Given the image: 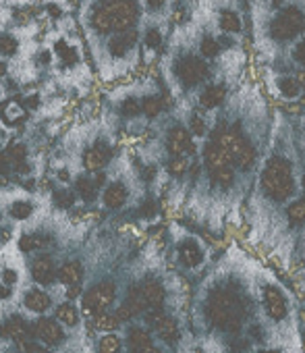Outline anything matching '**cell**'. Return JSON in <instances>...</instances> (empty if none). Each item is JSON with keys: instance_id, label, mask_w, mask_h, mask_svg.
Here are the masks:
<instances>
[{"instance_id": "20", "label": "cell", "mask_w": 305, "mask_h": 353, "mask_svg": "<svg viewBox=\"0 0 305 353\" xmlns=\"http://www.w3.org/2000/svg\"><path fill=\"white\" fill-rule=\"evenodd\" d=\"M23 301H25V307L28 310L38 312V314H42V312H46L50 307V297L44 291H38V289L36 291H30Z\"/></svg>"}, {"instance_id": "3", "label": "cell", "mask_w": 305, "mask_h": 353, "mask_svg": "<svg viewBox=\"0 0 305 353\" xmlns=\"http://www.w3.org/2000/svg\"><path fill=\"white\" fill-rule=\"evenodd\" d=\"M262 185H264V192L272 200H278V202L288 200L295 192V179H293L288 162L282 158H272L264 170Z\"/></svg>"}, {"instance_id": "44", "label": "cell", "mask_w": 305, "mask_h": 353, "mask_svg": "<svg viewBox=\"0 0 305 353\" xmlns=\"http://www.w3.org/2000/svg\"><path fill=\"white\" fill-rule=\"evenodd\" d=\"M56 52H59L67 63H73V50H71L65 42H59V44H56Z\"/></svg>"}, {"instance_id": "52", "label": "cell", "mask_w": 305, "mask_h": 353, "mask_svg": "<svg viewBox=\"0 0 305 353\" xmlns=\"http://www.w3.org/2000/svg\"><path fill=\"white\" fill-rule=\"evenodd\" d=\"M149 3H151V5H158V3H160V0H149Z\"/></svg>"}, {"instance_id": "5", "label": "cell", "mask_w": 305, "mask_h": 353, "mask_svg": "<svg viewBox=\"0 0 305 353\" xmlns=\"http://www.w3.org/2000/svg\"><path fill=\"white\" fill-rule=\"evenodd\" d=\"M301 30H303V15L299 9L293 7L284 9L278 15V19L272 23V36L276 40H291L297 34H301Z\"/></svg>"}, {"instance_id": "17", "label": "cell", "mask_w": 305, "mask_h": 353, "mask_svg": "<svg viewBox=\"0 0 305 353\" xmlns=\"http://www.w3.org/2000/svg\"><path fill=\"white\" fill-rule=\"evenodd\" d=\"M135 40H137V34L133 32V30H129V32H120L116 38H112L110 40V54H114V57H123V54H127V50L135 44Z\"/></svg>"}, {"instance_id": "4", "label": "cell", "mask_w": 305, "mask_h": 353, "mask_svg": "<svg viewBox=\"0 0 305 353\" xmlns=\"http://www.w3.org/2000/svg\"><path fill=\"white\" fill-rule=\"evenodd\" d=\"M214 143H218L231 156L233 166H239V168L247 170L255 160V152H253L251 143L245 137H241L237 131H220L216 135Z\"/></svg>"}, {"instance_id": "16", "label": "cell", "mask_w": 305, "mask_h": 353, "mask_svg": "<svg viewBox=\"0 0 305 353\" xmlns=\"http://www.w3.org/2000/svg\"><path fill=\"white\" fill-rule=\"evenodd\" d=\"M154 328L158 332V336L169 343V345H175L179 341V328H177V322L169 316H158L156 322H154Z\"/></svg>"}, {"instance_id": "9", "label": "cell", "mask_w": 305, "mask_h": 353, "mask_svg": "<svg viewBox=\"0 0 305 353\" xmlns=\"http://www.w3.org/2000/svg\"><path fill=\"white\" fill-rule=\"evenodd\" d=\"M36 336L46 345H59L63 341V328L52 318H40L36 322Z\"/></svg>"}, {"instance_id": "34", "label": "cell", "mask_w": 305, "mask_h": 353, "mask_svg": "<svg viewBox=\"0 0 305 353\" xmlns=\"http://www.w3.org/2000/svg\"><path fill=\"white\" fill-rule=\"evenodd\" d=\"M288 219L295 225H301L303 223V219H305V202L303 200H297V202H293L288 206Z\"/></svg>"}, {"instance_id": "41", "label": "cell", "mask_w": 305, "mask_h": 353, "mask_svg": "<svg viewBox=\"0 0 305 353\" xmlns=\"http://www.w3.org/2000/svg\"><path fill=\"white\" fill-rule=\"evenodd\" d=\"M120 110H123V114H125V117H137V114L141 112V104H139L137 100L129 98V100H125V102H123Z\"/></svg>"}, {"instance_id": "27", "label": "cell", "mask_w": 305, "mask_h": 353, "mask_svg": "<svg viewBox=\"0 0 305 353\" xmlns=\"http://www.w3.org/2000/svg\"><path fill=\"white\" fill-rule=\"evenodd\" d=\"M56 318H59L61 324H65V326H77V322H79V314H77L75 305H71V303H63V305L56 310Z\"/></svg>"}, {"instance_id": "31", "label": "cell", "mask_w": 305, "mask_h": 353, "mask_svg": "<svg viewBox=\"0 0 305 353\" xmlns=\"http://www.w3.org/2000/svg\"><path fill=\"white\" fill-rule=\"evenodd\" d=\"M129 345H131V349H133V351H135V349H143V347L151 345V339H149V334H147L145 330H141V328H133V330H131V334H129Z\"/></svg>"}, {"instance_id": "1", "label": "cell", "mask_w": 305, "mask_h": 353, "mask_svg": "<svg viewBox=\"0 0 305 353\" xmlns=\"http://www.w3.org/2000/svg\"><path fill=\"white\" fill-rule=\"evenodd\" d=\"M137 19V7L131 0H110L92 15V23L100 34L127 32Z\"/></svg>"}, {"instance_id": "35", "label": "cell", "mask_w": 305, "mask_h": 353, "mask_svg": "<svg viewBox=\"0 0 305 353\" xmlns=\"http://www.w3.org/2000/svg\"><path fill=\"white\" fill-rule=\"evenodd\" d=\"M141 110H143L149 119H154V117L160 114V110H162V100H160V98H145Z\"/></svg>"}, {"instance_id": "33", "label": "cell", "mask_w": 305, "mask_h": 353, "mask_svg": "<svg viewBox=\"0 0 305 353\" xmlns=\"http://www.w3.org/2000/svg\"><path fill=\"white\" fill-rule=\"evenodd\" d=\"M96 320H94V324H96V328H100V330H114L120 322L116 320V316H110V314H98V316H94Z\"/></svg>"}, {"instance_id": "7", "label": "cell", "mask_w": 305, "mask_h": 353, "mask_svg": "<svg viewBox=\"0 0 305 353\" xmlns=\"http://www.w3.org/2000/svg\"><path fill=\"white\" fill-rule=\"evenodd\" d=\"M179 77L185 88L198 85L200 81H204L208 77V65L196 57H187L179 63Z\"/></svg>"}, {"instance_id": "38", "label": "cell", "mask_w": 305, "mask_h": 353, "mask_svg": "<svg viewBox=\"0 0 305 353\" xmlns=\"http://www.w3.org/2000/svg\"><path fill=\"white\" fill-rule=\"evenodd\" d=\"M3 117H5V121H17V119H21L23 117V108L17 104V102H9V104H5L3 106Z\"/></svg>"}, {"instance_id": "48", "label": "cell", "mask_w": 305, "mask_h": 353, "mask_svg": "<svg viewBox=\"0 0 305 353\" xmlns=\"http://www.w3.org/2000/svg\"><path fill=\"white\" fill-rule=\"evenodd\" d=\"M133 353H158V351H156L154 345H147V347H143V349H135Z\"/></svg>"}, {"instance_id": "51", "label": "cell", "mask_w": 305, "mask_h": 353, "mask_svg": "<svg viewBox=\"0 0 305 353\" xmlns=\"http://www.w3.org/2000/svg\"><path fill=\"white\" fill-rule=\"evenodd\" d=\"M9 293H11V291H9L7 287H0V299H3V297H7Z\"/></svg>"}, {"instance_id": "14", "label": "cell", "mask_w": 305, "mask_h": 353, "mask_svg": "<svg viewBox=\"0 0 305 353\" xmlns=\"http://www.w3.org/2000/svg\"><path fill=\"white\" fill-rule=\"evenodd\" d=\"M139 289H141V295H143L145 305L154 307V310H160V307H162V301H165V289H162V285H160V283H156V281H147V283H143Z\"/></svg>"}, {"instance_id": "42", "label": "cell", "mask_w": 305, "mask_h": 353, "mask_svg": "<svg viewBox=\"0 0 305 353\" xmlns=\"http://www.w3.org/2000/svg\"><path fill=\"white\" fill-rule=\"evenodd\" d=\"M145 44H147V48H151V50L160 48V44H162L160 32H158V30H149V32L145 34Z\"/></svg>"}, {"instance_id": "32", "label": "cell", "mask_w": 305, "mask_h": 353, "mask_svg": "<svg viewBox=\"0 0 305 353\" xmlns=\"http://www.w3.org/2000/svg\"><path fill=\"white\" fill-rule=\"evenodd\" d=\"M220 28L229 34H237V32H241V19L235 13L227 11L220 15Z\"/></svg>"}, {"instance_id": "25", "label": "cell", "mask_w": 305, "mask_h": 353, "mask_svg": "<svg viewBox=\"0 0 305 353\" xmlns=\"http://www.w3.org/2000/svg\"><path fill=\"white\" fill-rule=\"evenodd\" d=\"M222 100H224V90H222L220 85L208 88V90L202 94V98H200V102H202L204 108H216Z\"/></svg>"}, {"instance_id": "21", "label": "cell", "mask_w": 305, "mask_h": 353, "mask_svg": "<svg viewBox=\"0 0 305 353\" xmlns=\"http://www.w3.org/2000/svg\"><path fill=\"white\" fill-rule=\"evenodd\" d=\"M81 274H83L81 264H79V262H69V264H65V266L61 268L59 279H61L67 287H75V285H79Z\"/></svg>"}, {"instance_id": "13", "label": "cell", "mask_w": 305, "mask_h": 353, "mask_svg": "<svg viewBox=\"0 0 305 353\" xmlns=\"http://www.w3.org/2000/svg\"><path fill=\"white\" fill-rule=\"evenodd\" d=\"M206 166H208V172H212L222 166H233V160L218 143H208L206 145Z\"/></svg>"}, {"instance_id": "54", "label": "cell", "mask_w": 305, "mask_h": 353, "mask_svg": "<svg viewBox=\"0 0 305 353\" xmlns=\"http://www.w3.org/2000/svg\"><path fill=\"white\" fill-rule=\"evenodd\" d=\"M42 353H48V351H42Z\"/></svg>"}, {"instance_id": "43", "label": "cell", "mask_w": 305, "mask_h": 353, "mask_svg": "<svg viewBox=\"0 0 305 353\" xmlns=\"http://www.w3.org/2000/svg\"><path fill=\"white\" fill-rule=\"evenodd\" d=\"M191 131H193V135H198V137H202V135L206 133V123H204L202 117H198V114L191 117Z\"/></svg>"}, {"instance_id": "53", "label": "cell", "mask_w": 305, "mask_h": 353, "mask_svg": "<svg viewBox=\"0 0 305 353\" xmlns=\"http://www.w3.org/2000/svg\"><path fill=\"white\" fill-rule=\"evenodd\" d=\"M262 353H278V351H262Z\"/></svg>"}, {"instance_id": "47", "label": "cell", "mask_w": 305, "mask_h": 353, "mask_svg": "<svg viewBox=\"0 0 305 353\" xmlns=\"http://www.w3.org/2000/svg\"><path fill=\"white\" fill-rule=\"evenodd\" d=\"M9 158H7V154L5 152H0V174H7L9 172Z\"/></svg>"}, {"instance_id": "40", "label": "cell", "mask_w": 305, "mask_h": 353, "mask_svg": "<svg viewBox=\"0 0 305 353\" xmlns=\"http://www.w3.org/2000/svg\"><path fill=\"white\" fill-rule=\"evenodd\" d=\"M15 50H17V42H15V38H11V36H3V38H0V54L11 57Z\"/></svg>"}, {"instance_id": "23", "label": "cell", "mask_w": 305, "mask_h": 353, "mask_svg": "<svg viewBox=\"0 0 305 353\" xmlns=\"http://www.w3.org/2000/svg\"><path fill=\"white\" fill-rule=\"evenodd\" d=\"M123 305L129 310V314H131V316H139V314H143V310H145V301H143L141 289H139V287H133V289L129 291L127 301H125Z\"/></svg>"}, {"instance_id": "8", "label": "cell", "mask_w": 305, "mask_h": 353, "mask_svg": "<svg viewBox=\"0 0 305 353\" xmlns=\"http://www.w3.org/2000/svg\"><path fill=\"white\" fill-rule=\"evenodd\" d=\"M169 150L175 158H185L187 154H191L196 145L189 131H185L183 127H175L169 135Z\"/></svg>"}, {"instance_id": "22", "label": "cell", "mask_w": 305, "mask_h": 353, "mask_svg": "<svg viewBox=\"0 0 305 353\" xmlns=\"http://www.w3.org/2000/svg\"><path fill=\"white\" fill-rule=\"evenodd\" d=\"M50 243V237L48 235H42V233H32V235H23L21 241H19V248L23 252H36V250H42Z\"/></svg>"}, {"instance_id": "28", "label": "cell", "mask_w": 305, "mask_h": 353, "mask_svg": "<svg viewBox=\"0 0 305 353\" xmlns=\"http://www.w3.org/2000/svg\"><path fill=\"white\" fill-rule=\"evenodd\" d=\"M210 174H212V179H214L218 185L229 188V185L233 183V179H235V168H233V166H222V168L212 170Z\"/></svg>"}, {"instance_id": "50", "label": "cell", "mask_w": 305, "mask_h": 353, "mask_svg": "<svg viewBox=\"0 0 305 353\" xmlns=\"http://www.w3.org/2000/svg\"><path fill=\"white\" fill-rule=\"evenodd\" d=\"M59 179L61 181H69V172L67 170H59Z\"/></svg>"}, {"instance_id": "24", "label": "cell", "mask_w": 305, "mask_h": 353, "mask_svg": "<svg viewBox=\"0 0 305 353\" xmlns=\"http://www.w3.org/2000/svg\"><path fill=\"white\" fill-rule=\"evenodd\" d=\"M7 158H9V162H13V164H15V168H17L19 172H28V170H30V168H28V164H25L28 152H25V148H23L21 143L11 145V148H9V152H7Z\"/></svg>"}, {"instance_id": "37", "label": "cell", "mask_w": 305, "mask_h": 353, "mask_svg": "<svg viewBox=\"0 0 305 353\" xmlns=\"http://www.w3.org/2000/svg\"><path fill=\"white\" fill-rule=\"evenodd\" d=\"M200 48H202V54H204L206 59H214V57L220 52V44H218L214 38H204Z\"/></svg>"}, {"instance_id": "26", "label": "cell", "mask_w": 305, "mask_h": 353, "mask_svg": "<svg viewBox=\"0 0 305 353\" xmlns=\"http://www.w3.org/2000/svg\"><path fill=\"white\" fill-rule=\"evenodd\" d=\"M34 212V206L32 202H25V200H17L9 206V214L15 219V221H28Z\"/></svg>"}, {"instance_id": "12", "label": "cell", "mask_w": 305, "mask_h": 353, "mask_svg": "<svg viewBox=\"0 0 305 353\" xmlns=\"http://www.w3.org/2000/svg\"><path fill=\"white\" fill-rule=\"evenodd\" d=\"M266 310L274 320H282L286 316V301L276 287L266 289Z\"/></svg>"}, {"instance_id": "45", "label": "cell", "mask_w": 305, "mask_h": 353, "mask_svg": "<svg viewBox=\"0 0 305 353\" xmlns=\"http://www.w3.org/2000/svg\"><path fill=\"white\" fill-rule=\"evenodd\" d=\"M56 200H59L61 206H71L75 202V194H71V192H59L56 194Z\"/></svg>"}, {"instance_id": "6", "label": "cell", "mask_w": 305, "mask_h": 353, "mask_svg": "<svg viewBox=\"0 0 305 353\" xmlns=\"http://www.w3.org/2000/svg\"><path fill=\"white\" fill-rule=\"evenodd\" d=\"M114 293H116V289H114L112 283H100V285H96L92 291L85 293L83 305H85V310H87L90 314H94V316L104 314V312L110 307V303L114 301Z\"/></svg>"}, {"instance_id": "11", "label": "cell", "mask_w": 305, "mask_h": 353, "mask_svg": "<svg viewBox=\"0 0 305 353\" xmlns=\"http://www.w3.org/2000/svg\"><path fill=\"white\" fill-rule=\"evenodd\" d=\"M32 274H34V279H36L40 285H50V283H54V279H56V268H54V264H52L50 258L42 256V258H38V260L32 264Z\"/></svg>"}, {"instance_id": "39", "label": "cell", "mask_w": 305, "mask_h": 353, "mask_svg": "<svg viewBox=\"0 0 305 353\" xmlns=\"http://www.w3.org/2000/svg\"><path fill=\"white\" fill-rule=\"evenodd\" d=\"M187 168H189V162H187V158H175V160L169 164V170H171V174H175V176H181V174H185V172H187Z\"/></svg>"}, {"instance_id": "29", "label": "cell", "mask_w": 305, "mask_h": 353, "mask_svg": "<svg viewBox=\"0 0 305 353\" xmlns=\"http://www.w3.org/2000/svg\"><path fill=\"white\" fill-rule=\"evenodd\" d=\"M278 90H280V94H282L284 98H295V96H299V92H301V83H299L297 79H293V77H282V79L278 81Z\"/></svg>"}, {"instance_id": "30", "label": "cell", "mask_w": 305, "mask_h": 353, "mask_svg": "<svg viewBox=\"0 0 305 353\" xmlns=\"http://www.w3.org/2000/svg\"><path fill=\"white\" fill-rule=\"evenodd\" d=\"M96 190H98V185H96L92 179H87V176H81V179L77 181V194H79L85 202H90V200L96 198Z\"/></svg>"}, {"instance_id": "18", "label": "cell", "mask_w": 305, "mask_h": 353, "mask_svg": "<svg viewBox=\"0 0 305 353\" xmlns=\"http://www.w3.org/2000/svg\"><path fill=\"white\" fill-rule=\"evenodd\" d=\"M127 200V190L123 183H110L106 190H104V204L106 208H120Z\"/></svg>"}, {"instance_id": "2", "label": "cell", "mask_w": 305, "mask_h": 353, "mask_svg": "<svg viewBox=\"0 0 305 353\" xmlns=\"http://www.w3.org/2000/svg\"><path fill=\"white\" fill-rule=\"evenodd\" d=\"M208 316L220 330L239 332L243 322V303L229 291H216L208 301Z\"/></svg>"}, {"instance_id": "36", "label": "cell", "mask_w": 305, "mask_h": 353, "mask_svg": "<svg viewBox=\"0 0 305 353\" xmlns=\"http://www.w3.org/2000/svg\"><path fill=\"white\" fill-rule=\"evenodd\" d=\"M120 349V341L116 334H106L102 341H100V351L102 353H118Z\"/></svg>"}, {"instance_id": "10", "label": "cell", "mask_w": 305, "mask_h": 353, "mask_svg": "<svg viewBox=\"0 0 305 353\" xmlns=\"http://www.w3.org/2000/svg\"><path fill=\"white\" fill-rule=\"evenodd\" d=\"M108 160H110V148H108L106 143H96L94 148H90V150L85 152V158H83L85 168H87L90 172L102 170V168L108 164Z\"/></svg>"}, {"instance_id": "46", "label": "cell", "mask_w": 305, "mask_h": 353, "mask_svg": "<svg viewBox=\"0 0 305 353\" xmlns=\"http://www.w3.org/2000/svg\"><path fill=\"white\" fill-rule=\"evenodd\" d=\"M15 283H17V272H15L13 268H7V270L3 272V285L9 287V285H15Z\"/></svg>"}, {"instance_id": "49", "label": "cell", "mask_w": 305, "mask_h": 353, "mask_svg": "<svg viewBox=\"0 0 305 353\" xmlns=\"http://www.w3.org/2000/svg\"><path fill=\"white\" fill-rule=\"evenodd\" d=\"M295 59L301 63L303 61V44H297V48H295Z\"/></svg>"}, {"instance_id": "19", "label": "cell", "mask_w": 305, "mask_h": 353, "mask_svg": "<svg viewBox=\"0 0 305 353\" xmlns=\"http://www.w3.org/2000/svg\"><path fill=\"white\" fill-rule=\"evenodd\" d=\"M181 260L187 266H200L204 262V252H202V248L193 239H189V241H185L181 245Z\"/></svg>"}, {"instance_id": "15", "label": "cell", "mask_w": 305, "mask_h": 353, "mask_svg": "<svg viewBox=\"0 0 305 353\" xmlns=\"http://www.w3.org/2000/svg\"><path fill=\"white\" fill-rule=\"evenodd\" d=\"M3 336L13 339L15 343H23L30 336V326L25 324V320L21 316H13L7 320V324L3 326Z\"/></svg>"}]
</instances>
